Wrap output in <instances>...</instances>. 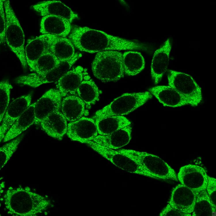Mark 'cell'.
Masks as SVG:
<instances>
[{
	"label": "cell",
	"instance_id": "1",
	"mask_svg": "<svg viewBox=\"0 0 216 216\" xmlns=\"http://www.w3.org/2000/svg\"><path fill=\"white\" fill-rule=\"evenodd\" d=\"M79 50L90 53L108 50H143V44L114 36L88 27L76 26L68 35Z\"/></svg>",
	"mask_w": 216,
	"mask_h": 216
},
{
	"label": "cell",
	"instance_id": "2",
	"mask_svg": "<svg viewBox=\"0 0 216 216\" xmlns=\"http://www.w3.org/2000/svg\"><path fill=\"white\" fill-rule=\"evenodd\" d=\"M4 201L8 213L14 216H36L51 204L50 200L31 191L28 187H10L4 196Z\"/></svg>",
	"mask_w": 216,
	"mask_h": 216
},
{
	"label": "cell",
	"instance_id": "3",
	"mask_svg": "<svg viewBox=\"0 0 216 216\" xmlns=\"http://www.w3.org/2000/svg\"><path fill=\"white\" fill-rule=\"evenodd\" d=\"M122 54L115 50L97 52L92 64L94 76L104 82H116L122 78L125 74Z\"/></svg>",
	"mask_w": 216,
	"mask_h": 216
},
{
	"label": "cell",
	"instance_id": "4",
	"mask_svg": "<svg viewBox=\"0 0 216 216\" xmlns=\"http://www.w3.org/2000/svg\"><path fill=\"white\" fill-rule=\"evenodd\" d=\"M6 25L5 39L11 50L19 59L24 68L27 67L23 31L9 0H3Z\"/></svg>",
	"mask_w": 216,
	"mask_h": 216
},
{
	"label": "cell",
	"instance_id": "5",
	"mask_svg": "<svg viewBox=\"0 0 216 216\" xmlns=\"http://www.w3.org/2000/svg\"><path fill=\"white\" fill-rule=\"evenodd\" d=\"M152 97L148 92L126 93L114 99L109 104L97 111L94 120L112 116L127 115L144 104Z\"/></svg>",
	"mask_w": 216,
	"mask_h": 216
},
{
	"label": "cell",
	"instance_id": "6",
	"mask_svg": "<svg viewBox=\"0 0 216 216\" xmlns=\"http://www.w3.org/2000/svg\"><path fill=\"white\" fill-rule=\"evenodd\" d=\"M117 151L141 165L152 175L153 178L178 181L174 170L158 156L130 149H121Z\"/></svg>",
	"mask_w": 216,
	"mask_h": 216
},
{
	"label": "cell",
	"instance_id": "7",
	"mask_svg": "<svg viewBox=\"0 0 216 216\" xmlns=\"http://www.w3.org/2000/svg\"><path fill=\"white\" fill-rule=\"evenodd\" d=\"M168 84L182 95L188 104L196 106L201 102V88L190 75L172 70H168Z\"/></svg>",
	"mask_w": 216,
	"mask_h": 216
},
{
	"label": "cell",
	"instance_id": "8",
	"mask_svg": "<svg viewBox=\"0 0 216 216\" xmlns=\"http://www.w3.org/2000/svg\"><path fill=\"white\" fill-rule=\"evenodd\" d=\"M84 143L117 167L130 173L153 178L152 175L141 165L117 150L103 146L92 141Z\"/></svg>",
	"mask_w": 216,
	"mask_h": 216
},
{
	"label": "cell",
	"instance_id": "9",
	"mask_svg": "<svg viewBox=\"0 0 216 216\" xmlns=\"http://www.w3.org/2000/svg\"><path fill=\"white\" fill-rule=\"evenodd\" d=\"M177 175L181 184L192 190L196 195L206 190L208 175L201 167L190 164L184 166L180 168Z\"/></svg>",
	"mask_w": 216,
	"mask_h": 216
},
{
	"label": "cell",
	"instance_id": "10",
	"mask_svg": "<svg viewBox=\"0 0 216 216\" xmlns=\"http://www.w3.org/2000/svg\"><path fill=\"white\" fill-rule=\"evenodd\" d=\"M62 96L58 90L51 89L46 92L35 102V124H40L41 121L50 114L61 109Z\"/></svg>",
	"mask_w": 216,
	"mask_h": 216
},
{
	"label": "cell",
	"instance_id": "11",
	"mask_svg": "<svg viewBox=\"0 0 216 216\" xmlns=\"http://www.w3.org/2000/svg\"><path fill=\"white\" fill-rule=\"evenodd\" d=\"M97 129L95 120L82 117L67 125L66 134L71 140L84 143L92 141L97 136Z\"/></svg>",
	"mask_w": 216,
	"mask_h": 216
},
{
	"label": "cell",
	"instance_id": "12",
	"mask_svg": "<svg viewBox=\"0 0 216 216\" xmlns=\"http://www.w3.org/2000/svg\"><path fill=\"white\" fill-rule=\"evenodd\" d=\"M31 100L29 94L17 98L9 105L1 123L0 142L12 124L31 105Z\"/></svg>",
	"mask_w": 216,
	"mask_h": 216
},
{
	"label": "cell",
	"instance_id": "13",
	"mask_svg": "<svg viewBox=\"0 0 216 216\" xmlns=\"http://www.w3.org/2000/svg\"><path fill=\"white\" fill-rule=\"evenodd\" d=\"M196 195L192 190L179 184L173 190L169 204L173 208L187 214L193 211Z\"/></svg>",
	"mask_w": 216,
	"mask_h": 216
},
{
	"label": "cell",
	"instance_id": "14",
	"mask_svg": "<svg viewBox=\"0 0 216 216\" xmlns=\"http://www.w3.org/2000/svg\"><path fill=\"white\" fill-rule=\"evenodd\" d=\"M53 35L42 34L33 39H29L25 47V54L27 64L35 71L36 62L45 52L50 50Z\"/></svg>",
	"mask_w": 216,
	"mask_h": 216
},
{
	"label": "cell",
	"instance_id": "15",
	"mask_svg": "<svg viewBox=\"0 0 216 216\" xmlns=\"http://www.w3.org/2000/svg\"><path fill=\"white\" fill-rule=\"evenodd\" d=\"M171 48V41L168 39L154 53L151 65V74L156 84L160 81L167 70Z\"/></svg>",
	"mask_w": 216,
	"mask_h": 216
},
{
	"label": "cell",
	"instance_id": "16",
	"mask_svg": "<svg viewBox=\"0 0 216 216\" xmlns=\"http://www.w3.org/2000/svg\"><path fill=\"white\" fill-rule=\"evenodd\" d=\"M33 10L43 17L52 15L65 18L71 23L77 15L60 1H43L33 5Z\"/></svg>",
	"mask_w": 216,
	"mask_h": 216
},
{
	"label": "cell",
	"instance_id": "17",
	"mask_svg": "<svg viewBox=\"0 0 216 216\" xmlns=\"http://www.w3.org/2000/svg\"><path fill=\"white\" fill-rule=\"evenodd\" d=\"M40 31L43 34H49L61 37H66L70 34L71 23L64 18L52 15L42 17Z\"/></svg>",
	"mask_w": 216,
	"mask_h": 216
},
{
	"label": "cell",
	"instance_id": "18",
	"mask_svg": "<svg viewBox=\"0 0 216 216\" xmlns=\"http://www.w3.org/2000/svg\"><path fill=\"white\" fill-rule=\"evenodd\" d=\"M67 121L62 112L59 111L47 116L41 121L40 124L48 136L61 140L67 132Z\"/></svg>",
	"mask_w": 216,
	"mask_h": 216
},
{
	"label": "cell",
	"instance_id": "19",
	"mask_svg": "<svg viewBox=\"0 0 216 216\" xmlns=\"http://www.w3.org/2000/svg\"><path fill=\"white\" fill-rule=\"evenodd\" d=\"M132 127L130 125L107 135H98L92 141L105 147L115 149L128 144L131 139Z\"/></svg>",
	"mask_w": 216,
	"mask_h": 216
},
{
	"label": "cell",
	"instance_id": "20",
	"mask_svg": "<svg viewBox=\"0 0 216 216\" xmlns=\"http://www.w3.org/2000/svg\"><path fill=\"white\" fill-rule=\"evenodd\" d=\"M149 90L164 106L176 107L188 104L182 95L169 86H157Z\"/></svg>",
	"mask_w": 216,
	"mask_h": 216
},
{
	"label": "cell",
	"instance_id": "21",
	"mask_svg": "<svg viewBox=\"0 0 216 216\" xmlns=\"http://www.w3.org/2000/svg\"><path fill=\"white\" fill-rule=\"evenodd\" d=\"M86 72L84 68L78 66L69 71L58 81V90L62 97L74 94L83 79Z\"/></svg>",
	"mask_w": 216,
	"mask_h": 216
},
{
	"label": "cell",
	"instance_id": "22",
	"mask_svg": "<svg viewBox=\"0 0 216 216\" xmlns=\"http://www.w3.org/2000/svg\"><path fill=\"white\" fill-rule=\"evenodd\" d=\"M35 103L31 105L12 124L6 133L3 139V142L9 141L17 137L35 123Z\"/></svg>",
	"mask_w": 216,
	"mask_h": 216
},
{
	"label": "cell",
	"instance_id": "23",
	"mask_svg": "<svg viewBox=\"0 0 216 216\" xmlns=\"http://www.w3.org/2000/svg\"><path fill=\"white\" fill-rule=\"evenodd\" d=\"M85 104L79 96H67L62 101V113L67 121H75L82 117L85 113Z\"/></svg>",
	"mask_w": 216,
	"mask_h": 216
},
{
	"label": "cell",
	"instance_id": "24",
	"mask_svg": "<svg viewBox=\"0 0 216 216\" xmlns=\"http://www.w3.org/2000/svg\"><path fill=\"white\" fill-rule=\"evenodd\" d=\"M50 50L60 62L70 59L75 54L74 46L69 38L54 35L50 44Z\"/></svg>",
	"mask_w": 216,
	"mask_h": 216
},
{
	"label": "cell",
	"instance_id": "25",
	"mask_svg": "<svg viewBox=\"0 0 216 216\" xmlns=\"http://www.w3.org/2000/svg\"><path fill=\"white\" fill-rule=\"evenodd\" d=\"M95 120L98 133L100 135L109 134L131 124L123 115L110 116Z\"/></svg>",
	"mask_w": 216,
	"mask_h": 216
},
{
	"label": "cell",
	"instance_id": "26",
	"mask_svg": "<svg viewBox=\"0 0 216 216\" xmlns=\"http://www.w3.org/2000/svg\"><path fill=\"white\" fill-rule=\"evenodd\" d=\"M86 74L77 92L79 97L85 104L90 105L98 100L100 92L94 82Z\"/></svg>",
	"mask_w": 216,
	"mask_h": 216
},
{
	"label": "cell",
	"instance_id": "27",
	"mask_svg": "<svg viewBox=\"0 0 216 216\" xmlns=\"http://www.w3.org/2000/svg\"><path fill=\"white\" fill-rule=\"evenodd\" d=\"M122 61L125 74L136 75L144 68V59L140 52L128 51L122 54Z\"/></svg>",
	"mask_w": 216,
	"mask_h": 216
},
{
	"label": "cell",
	"instance_id": "28",
	"mask_svg": "<svg viewBox=\"0 0 216 216\" xmlns=\"http://www.w3.org/2000/svg\"><path fill=\"white\" fill-rule=\"evenodd\" d=\"M192 216H211L213 214L211 201L206 190L196 194Z\"/></svg>",
	"mask_w": 216,
	"mask_h": 216
},
{
	"label": "cell",
	"instance_id": "29",
	"mask_svg": "<svg viewBox=\"0 0 216 216\" xmlns=\"http://www.w3.org/2000/svg\"><path fill=\"white\" fill-rule=\"evenodd\" d=\"M60 62L49 50L37 60L35 66V71L39 74H45L57 66Z\"/></svg>",
	"mask_w": 216,
	"mask_h": 216
},
{
	"label": "cell",
	"instance_id": "30",
	"mask_svg": "<svg viewBox=\"0 0 216 216\" xmlns=\"http://www.w3.org/2000/svg\"><path fill=\"white\" fill-rule=\"evenodd\" d=\"M22 136H21L12 140L0 148V169L7 163L13 154L16 150L18 145L21 141Z\"/></svg>",
	"mask_w": 216,
	"mask_h": 216
},
{
	"label": "cell",
	"instance_id": "31",
	"mask_svg": "<svg viewBox=\"0 0 216 216\" xmlns=\"http://www.w3.org/2000/svg\"><path fill=\"white\" fill-rule=\"evenodd\" d=\"M12 88V86L8 81L3 80L0 82V123L9 105L10 92Z\"/></svg>",
	"mask_w": 216,
	"mask_h": 216
},
{
	"label": "cell",
	"instance_id": "32",
	"mask_svg": "<svg viewBox=\"0 0 216 216\" xmlns=\"http://www.w3.org/2000/svg\"><path fill=\"white\" fill-rule=\"evenodd\" d=\"M208 180L206 190L211 201L213 213L216 210V179L208 176Z\"/></svg>",
	"mask_w": 216,
	"mask_h": 216
},
{
	"label": "cell",
	"instance_id": "33",
	"mask_svg": "<svg viewBox=\"0 0 216 216\" xmlns=\"http://www.w3.org/2000/svg\"><path fill=\"white\" fill-rule=\"evenodd\" d=\"M0 43H3L5 39L6 21L3 0L0 1Z\"/></svg>",
	"mask_w": 216,
	"mask_h": 216
},
{
	"label": "cell",
	"instance_id": "34",
	"mask_svg": "<svg viewBox=\"0 0 216 216\" xmlns=\"http://www.w3.org/2000/svg\"><path fill=\"white\" fill-rule=\"evenodd\" d=\"M159 215L160 216H191L192 215L191 214H187L183 212L173 208L169 204H168L160 213Z\"/></svg>",
	"mask_w": 216,
	"mask_h": 216
}]
</instances>
